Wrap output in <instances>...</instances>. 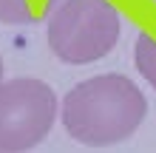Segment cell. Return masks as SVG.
<instances>
[{"instance_id":"2","label":"cell","mask_w":156,"mask_h":153,"mask_svg":"<svg viewBox=\"0 0 156 153\" xmlns=\"http://www.w3.org/2000/svg\"><path fill=\"white\" fill-rule=\"evenodd\" d=\"M122 31V17L108 0H62L45 26L48 48L71 65L97 62L111 54Z\"/></svg>"},{"instance_id":"4","label":"cell","mask_w":156,"mask_h":153,"mask_svg":"<svg viewBox=\"0 0 156 153\" xmlns=\"http://www.w3.org/2000/svg\"><path fill=\"white\" fill-rule=\"evenodd\" d=\"M62 0H0V20L14 26H34L48 20Z\"/></svg>"},{"instance_id":"3","label":"cell","mask_w":156,"mask_h":153,"mask_svg":"<svg viewBox=\"0 0 156 153\" xmlns=\"http://www.w3.org/2000/svg\"><path fill=\"white\" fill-rule=\"evenodd\" d=\"M57 96L43 79L17 77L0 82V153L31 150L51 133Z\"/></svg>"},{"instance_id":"6","label":"cell","mask_w":156,"mask_h":153,"mask_svg":"<svg viewBox=\"0 0 156 153\" xmlns=\"http://www.w3.org/2000/svg\"><path fill=\"white\" fill-rule=\"evenodd\" d=\"M0 82H3V57H0Z\"/></svg>"},{"instance_id":"1","label":"cell","mask_w":156,"mask_h":153,"mask_svg":"<svg viewBox=\"0 0 156 153\" xmlns=\"http://www.w3.org/2000/svg\"><path fill=\"white\" fill-rule=\"evenodd\" d=\"M148 116V99L128 77L102 74L77 82L62 99V128L88 148H111L131 139Z\"/></svg>"},{"instance_id":"5","label":"cell","mask_w":156,"mask_h":153,"mask_svg":"<svg viewBox=\"0 0 156 153\" xmlns=\"http://www.w3.org/2000/svg\"><path fill=\"white\" fill-rule=\"evenodd\" d=\"M133 60H136L139 74L156 88V37H153V34H145V31H142L139 37H136Z\"/></svg>"}]
</instances>
